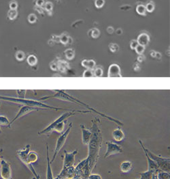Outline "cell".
I'll return each instance as SVG.
<instances>
[{"label": "cell", "instance_id": "obj_1", "mask_svg": "<svg viewBox=\"0 0 170 179\" xmlns=\"http://www.w3.org/2000/svg\"><path fill=\"white\" fill-rule=\"evenodd\" d=\"M100 120L95 118L92 120L93 126L91 128V138L90 140L88 147H89V153H88V161L90 171L92 172L94 168L97 165V163L99 158V152L103 142V135L99 129V124Z\"/></svg>", "mask_w": 170, "mask_h": 179}, {"label": "cell", "instance_id": "obj_2", "mask_svg": "<svg viewBox=\"0 0 170 179\" xmlns=\"http://www.w3.org/2000/svg\"><path fill=\"white\" fill-rule=\"evenodd\" d=\"M30 148L31 146L29 144L26 145V146L23 149L19 150V151H16V155H17L18 157L19 158V159L22 161V163L32 172V174H34V177H36V179H40V176L39 174L37 173L36 170L34 169L33 164L30 163V161L28 159V154L30 152Z\"/></svg>", "mask_w": 170, "mask_h": 179}, {"label": "cell", "instance_id": "obj_3", "mask_svg": "<svg viewBox=\"0 0 170 179\" xmlns=\"http://www.w3.org/2000/svg\"><path fill=\"white\" fill-rule=\"evenodd\" d=\"M76 112H81V113H88L90 112H83V111H70L69 112H65L64 114L61 115L60 117H59L56 120H55L54 122H52L50 125H48L46 128L43 129L42 131H40L38 133L39 135H46V134H50L51 132H52L54 131V128L57 123L61 122V121L66 120L67 118H69V117L74 116L75 114H76Z\"/></svg>", "mask_w": 170, "mask_h": 179}, {"label": "cell", "instance_id": "obj_4", "mask_svg": "<svg viewBox=\"0 0 170 179\" xmlns=\"http://www.w3.org/2000/svg\"><path fill=\"white\" fill-rule=\"evenodd\" d=\"M146 151L147 153L148 154L149 157L154 161L158 166L159 169L163 171L169 172H170V159L169 158H165L161 156L157 155L153 153L150 151H149L148 149L146 148Z\"/></svg>", "mask_w": 170, "mask_h": 179}, {"label": "cell", "instance_id": "obj_5", "mask_svg": "<svg viewBox=\"0 0 170 179\" xmlns=\"http://www.w3.org/2000/svg\"><path fill=\"white\" fill-rule=\"evenodd\" d=\"M72 127H73L72 123H70L69 125L68 128H67L66 130H65L64 132H63L62 134H61L60 136L59 137V138L57 139V141L56 143V146H55V149L54 155H53L52 159H51V161H50L51 163H52V162H54L55 159H56L57 156L58 155L59 153L61 151V149H62V148L63 147V146H64V144H65V142H66L67 138V137H68L69 133H70Z\"/></svg>", "mask_w": 170, "mask_h": 179}, {"label": "cell", "instance_id": "obj_6", "mask_svg": "<svg viewBox=\"0 0 170 179\" xmlns=\"http://www.w3.org/2000/svg\"><path fill=\"white\" fill-rule=\"evenodd\" d=\"M106 144L107 146V150H106V153L104 155L105 159H107V158L112 155H118V154H121L123 153V149H122L121 146L118 145L117 144L113 142H106Z\"/></svg>", "mask_w": 170, "mask_h": 179}, {"label": "cell", "instance_id": "obj_7", "mask_svg": "<svg viewBox=\"0 0 170 179\" xmlns=\"http://www.w3.org/2000/svg\"><path fill=\"white\" fill-rule=\"evenodd\" d=\"M65 157L64 160H63V169L64 168H67L73 166L75 163V157L76 155L78 154V149L75 150L71 153H68L67 151H64Z\"/></svg>", "mask_w": 170, "mask_h": 179}, {"label": "cell", "instance_id": "obj_8", "mask_svg": "<svg viewBox=\"0 0 170 179\" xmlns=\"http://www.w3.org/2000/svg\"><path fill=\"white\" fill-rule=\"evenodd\" d=\"M1 168H0V176L3 179H12V170L10 164L5 160L2 159Z\"/></svg>", "mask_w": 170, "mask_h": 179}, {"label": "cell", "instance_id": "obj_9", "mask_svg": "<svg viewBox=\"0 0 170 179\" xmlns=\"http://www.w3.org/2000/svg\"><path fill=\"white\" fill-rule=\"evenodd\" d=\"M40 110V108H33V107H30V106H27V105H24L22 106L21 108L20 109V110L18 111V112L17 113V114L16 115V116L14 117V118L12 119V121H10V127H11V125L12 123L14 122H15L16 120H18V118H21V117L25 116V115L29 114L31 112H34V111L36 110Z\"/></svg>", "mask_w": 170, "mask_h": 179}, {"label": "cell", "instance_id": "obj_10", "mask_svg": "<svg viewBox=\"0 0 170 179\" xmlns=\"http://www.w3.org/2000/svg\"><path fill=\"white\" fill-rule=\"evenodd\" d=\"M76 174V170L74 166L64 168L61 170V173L57 176L55 179H72Z\"/></svg>", "mask_w": 170, "mask_h": 179}, {"label": "cell", "instance_id": "obj_11", "mask_svg": "<svg viewBox=\"0 0 170 179\" xmlns=\"http://www.w3.org/2000/svg\"><path fill=\"white\" fill-rule=\"evenodd\" d=\"M139 143H140L141 147H142V149H143V151H144V152L145 155H146V157L147 159V161H148V170L155 171V170L159 169L158 166H157L156 163H155V162L153 161V160L151 159L150 157H149L148 154L147 153V152L146 151V147H145V146L144 145V144H143L142 140H139Z\"/></svg>", "mask_w": 170, "mask_h": 179}, {"label": "cell", "instance_id": "obj_12", "mask_svg": "<svg viewBox=\"0 0 170 179\" xmlns=\"http://www.w3.org/2000/svg\"><path fill=\"white\" fill-rule=\"evenodd\" d=\"M80 127L82 131V141H83V144L88 146L91 138V131L86 128L84 125H80Z\"/></svg>", "mask_w": 170, "mask_h": 179}, {"label": "cell", "instance_id": "obj_13", "mask_svg": "<svg viewBox=\"0 0 170 179\" xmlns=\"http://www.w3.org/2000/svg\"><path fill=\"white\" fill-rule=\"evenodd\" d=\"M108 76L110 77H120V69L117 64H112L108 69Z\"/></svg>", "mask_w": 170, "mask_h": 179}, {"label": "cell", "instance_id": "obj_14", "mask_svg": "<svg viewBox=\"0 0 170 179\" xmlns=\"http://www.w3.org/2000/svg\"><path fill=\"white\" fill-rule=\"evenodd\" d=\"M46 161H47V170H46V179H54L51 168V161L49 158L48 145L46 144Z\"/></svg>", "mask_w": 170, "mask_h": 179}, {"label": "cell", "instance_id": "obj_15", "mask_svg": "<svg viewBox=\"0 0 170 179\" xmlns=\"http://www.w3.org/2000/svg\"><path fill=\"white\" fill-rule=\"evenodd\" d=\"M112 138L116 142H121L125 138V133L120 127L112 131Z\"/></svg>", "mask_w": 170, "mask_h": 179}, {"label": "cell", "instance_id": "obj_16", "mask_svg": "<svg viewBox=\"0 0 170 179\" xmlns=\"http://www.w3.org/2000/svg\"><path fill=\"white\" fill-rule=\"evenodd\" d=\"M120 168L122 172L123 173H127L133 169V163L129 161H122L120 165Z\"/></svg>", "mask_w": 170, "mask_h": 179}, {"label": "cell", "instance_id": "obj_17", "mask_svg": "<svg viewBox=\"0 0 170 179\" xmlns=\"http://www.w3.org/2000/svg\"><path fill=\"white\" fill-rule=\"evenodd\" d=\"M149 41H150V37L148 35L146 34H142L138 36L137 42H138V45L145 47L148 44Z\"/></svg>", "mask_w": 170, "mask_h": 179}, {"label": "cell", "instance_id": "obj_18", "mask_svg": "<svg viewBox=\"0 0 170 179\" xmlns=\"http://www.w3.org/2000/svg\"><path fill=\"white\" fill-rule=\"evenodd\" d=\"M157 179H170V174L169 172H165L160 169H157L155 172Z\"/></svg>", "mask_w": 170, "mask_h": 179}, {"label": "cell", "instance_id": "obj_19", "mask_svg": "<svg viewBox=\"0 0 170 179\" xmlns=\"http://www.w3.org/2000/svg\"><path fill=\"white\" fill-rule=\"evenodd\" d=\"M154 172L155 171H153V170H148L146 172L139 174H140V178H138V179H153Z\"/></svg>", "mask_w": 170, "mask_h": 179}, {"label": "cell", "instance_id": "obj_20", "mask_svg": "<svg viewBox=\"0 0 170 179\" xmlns=\"http://www.w3.org/2000/svg\"><path fill=\"white\" fill-rule=\"evenodd\" d=\"M82 65L84 67L86 68V69L91 70L93 69L95 66V62L92 59H85L82 62Z\"/></svg>", "mask_w": 170, "mask_h": 179}, {"label": "cell", "instance_id": "obj_21", "mask_svg": "<svg viewBox=\"0 0 170 179\" xmlns=\"http://www.w3.org/2000/svg\"><path fill=\"white\" fill-rule=\"evenodd\" d=\"M87 165H89V161H88L87 158H86V159H85L82 161L80 162V163L78 164V166H76V167L75 168L76 172L81 171V170H83Z\"/></svg>", "mask_w": 170, "mask_h": 179}, {"label": "cell", "instance_id": "obj_22", "mask_svg": "<svg viewBox=\"0 0 170 179\" xmlns=\"http://www.w3.org/2000/svg\"><path fill=\"white\" fill-rule=\"evenodd\" d=\"M65 123H66V120L61 121V122L57 123V124L55 125V127L54 128V131H57V132H58L59 133H61L63 131H64Z\"/></svg>", "mask_w": 170, "mask_h": 179}, {"label": "cell", "instance_id": "obj_23", "mask_svg": "<svg viewBox=\"0 0 170 179\" xmlns=\"http://www.w3.org/2000/svg\"><path fill=\"white\" fill-rule=\"evenodd\" d=\"M28 159L31 163L33 164L34 163H36L38 159V155L34 151L29 152L28 154Z\"/></svg>", "mask_w": 170, "mask_h": 179}, {"label": "cell", "instance_id": "obj_24", "mask_svg": "<svg viewBox=\"0 0 170 179\" xmlns=\"http://www.w3.org/2000/svg\"><path fill=\"white\" fill-rule=\"evenodd\" d=\"M58 66V69L60 70L61 72H65L67 71V70L68 69V64L66 62L64 61H60L59 62V63L57 64Z\"/></svg>", "mask_w": 170, "mask_h": 179}, {"label": "cell", "instance_id": "obj_25", "mask_svg": "<svg viewBox=\"0 0 170 179\" xmlns=\"http://www.w3.org/2000/svg\"><path fill=\"white\" fill-rule=\"evenodd\" d=\"M0 126L8 127L9 128H11L10 125V121L6 116H0Z\"/></svg>", "mask_w": 170, "mask_h": 179}, {"label": "cell", "instance_id": "obj_26", "mask_svg": "<svg viewBox=\"0 0 170 179\" xmlns=\"http://www.w3.org/2000/svg\"><path fill=\"white\" fill-rule=\"evenodd\" d=\"M17 15H18V12L16 11V10L10 9L8 12V16L10 20H14L16 17H17Z\"/></svg>", "mask_w": 170, "mask_h": 179}, {"label": "cell", "instance_id": "obj_27", "mask_svg": "<svg viewBox=\"0 0 170 179\" xmlns=\"http://www.w3.org/2000/svg\"><path fill=\"white\" fill-rule=\"evenodd\" d=\"M37 62H38L37 57L34 55H31L27 57V63L30 66H31V67L36 65L37 64Z\"/></svg>", "mask_w": 170, "mask_h": 179}, {"label": "cell", "instance_id": "obj_28", "mask_svg": "<svg viewBox=\"0 0 170 179\" xmlns=\"http://www.w3.org/2000/svg\"><path fill=\"white\" fill-rule=\"evenodd\" d=\"M65 56H66V57L68 59H72L73 57H74L75 55L74 51H73L72 49H67V50L65 51Z\"/></svg>", "mask_w": 170, "mask_h": 179}, {"label": "cell", "instance_id": "obj_29", "mask_svg": "<svg viewBox=\"0 0 170 179\" xmlns=\"http://www.w3.org/2000/svg\"><path fill=\"white\" fill-rule=\"evenodd\" d=\"M136 11L140 15H145L146 14V7L143 5H138L136 8Z\"/></svg>", "mask_w": 170, "mask_h": 179}, {"label": "cell", "instance_id": "obj_30", "mask_svg": "<svg viewBox=\"0 0 170 179\" xmlns=\"http://www.w3.org/2000/svg\"><path fill=\"white\" fill-rule=\"evenodd\" d=\"M24 57H25V55H24V52H22V51H19L16 53V58L17 59L18 61H22L24 59Z\"/></svg>", "mask_w": 170, "mask_h": 179}, {"label": "cell", "instance_id": "obj_31", "mask_svg": "<svg viewBox=\"0 0 170 179\" xmlns=\"http://www.w3.org/2000/svg\"><path fill=\"white\" fill-rule=\"evenodd\" d=\"M103 75V70L101 68H97L93 72V76L95 77H101Z\"/></svg>", "mask_w": 170, "mask_h": 179}, {"label": "cell", "instance_id": "obj_32", "mask_svg": "<svg viewBox=\"0 0 170 179\" xmlns=\"http://www.w3.org/2000/svg\"><path fill=\"white\" fill-rule=\"evenodd\" d=\"M69 39V38L67 36L66 34H63L60 36V41H61V42L63 45H66L67 43L68 42Z\"/></svg>", "mask_w": 170, "mask_h": 179}, {"label": "cell", "instance_id": "obj_33", "mask_svg": "<svg viewBox=\"0 0 170 179\" xmlns=\"http://www.w3.org/2000/svg\"><path fill=\"white\" fill-rule=\"evenodd\" d=\"M91 36L93 37V38H97L99 37V34H100V32L99 30H97V29L94 28L93 30H91Z\"/></svg>", "mask_w": 170, "mask_h": 179}, {"label": "cell", "instance_id": "obj_34", "mask_svg": "<svg viewBox=\"0 0 170 179\" xmlns=\"http://www.w3.org/2000/svg\"><path fill=\"white\" fill-rule=\"evenodd\" d=\"M37 20V16L34 14H30L28 16V21L30 23H34Z\"/></svg>", "mask_w": 170, "mask_h": 179}, {"label": "cell", "instance_id": "obj_35", "mask_svg": "<svg viewBox=\"0 0 170 179\" xmlns=\"http://www.w3.org/2000/svg\"><path fill=\"white\" fill-rule=\"evenodd\" d=\"M135 49H136V51L137 53H138V54L141 55L144 51L145 47L144 46H142V45H138V46L136 47V48Z\"/></svg>", "mask_w": 170, "mask_h": 179}, {"label": "cell", "instance_id": "obj_36", "mask_svg": "<svg viewBox=\"0 0 170 179\" xmlns=\"http://www.w3.org/2000/svg\"><path fill=\"white\" fill-rule=\"evenodd\" d=\"M93 73L92 72L91 70L89 69H87V71H85L83 73L84 77H93Z\"/></svg>", "mask_w": 170, "mask_h": 179}, {"label": "cell", "instance_id": "obj_37", "mask_svg": "<svg viewBox=\"0 0 170 179\" xmlns=\"http://www.w3.org/2000/svg\"><path fill=\"white\" fill-rule=\"evenodd\" d=\"M53 5L51 2H46V4H45V9H46V11L48 12H51L52 10Z\"/></svg>", "mask_w": 170, "mask_h": 179}, {"label": "cell", "instance_id": "obj_38", "mask_svg": "<svg viewBox=\"0 0 170 179\" xmlns=\"http://www.w3.org/2000/svg\"><path fill=\"white\" fill-rule=\"evenodd\" d=\"M104 0H95V6L97 8H101L104 6Z\"/></svg>", "mask_w": 170, "mask_h": 179}, {"label": "cell", "instance_id": "obj_39", "mask_svg": "<svg viewBox=\"0 0 170 179\" xmlns=\"http://www.w3.org/2000/svg\"><path fill=\"white\" fill-rule=\"evenodd\" d=\"M155 9V6L153 3H149L146 5V10L149 12H152Z\"/></svg>", "mask_w": 170, "mask_h": 179}, {"label": "cell", "instance_id": "obj_40", "mask_svg": "<svg viewBox=\"0 0 170 179\" xmlns=\"http://www.w3.org/2000/svg\"><path fill=\"white\" fill-rule=\"evenodd\" d=\"M110 50L112 52H116V51H118V46L116 44H114V43H112V44H110V45L109 46Z\"/></svg>", "mask_w": 170, "mask_h": 179}, {"label": "cell", "instance_id": "obj_41", "mask_svg": "<svg viewBox=\"0 0 170 179\" xmlns=\"http://www.w3.org/2000/svg\"><path fill=\"white\" fill-rule=\"evenodd\" d=\"M87 179H102L101 176L99 174H91L89 176Z\"/></svg>", "mask_w": 170, "mask_h": 179}, {"label": "cell", "instance_id": "obj_42", "mask_svg": "<svg viewBox=\"0 0 170 179\" xmlns=\"http://www.w3.org/2000/svg\"><path fill=\"white\" fill-rule=\"evenodd\" d=\"M18 7V4L16 3V1H12L10 3V9H14V10H16V8Z\"/></svg>", "mask_w": 170, "mask_h": 179}, {"label": "cell", "instance_id": "obj_43", "mask_svg": "<svg viewBox=\"0 0 170 179\" xmlns=\"http://www.w3.org/2000/svg\"><path fill=\"white\" fill-rule=\"evenodd\" d=\"M138 42H137V40H132V42H131V44H130V46H131V48H132V49H136V47L138 46Z\"/></svg>", "mask_w": 170, "mask_h": 179}, {"label": "cell", "instance_id": "obj_44", "mask_svg": "<svg viewBox=\"0 0 170 179\" xmlns=\"http://www.w3.org/2000/svg\"><path fill=\"white\" fill-rule=\"evenodd\" d=\"M50 69L52 70V71H57L58 69V66H57V64L55 63V62H53L50 64Z\"/></svg>", "mask_w": 170, "mask_h": 179}, {"label": "cell", "instance_id": "obj_45", "mask_svg": "<svg viewBox=\"0 0 170 179\" xmlns=\"http://www.w3.org/2000/svg\"><path fill=\"white\" fill-rule=\"evenodd\" d=\"M45 0H37L36 1V4L38 6H42L44 4Z\"/></svg>", "mask_w": 170, "mask_h": 179}, {"label": "cell", "instance_id": "obj_46", "mask_svg": "<svg viewBox=\"0 0 170 179\" xmlns=\"http://www.w3.org/2000/svg\"><path fill=\"white\" fill-rule=\"evenodd\" d=\"M72 179H83V178L82 177V176L80 175L79 174H77V173H76V174H75V176H73V178H72Z\"/></svg>", "mask_w": 170, "mask_h": 179}, {"label": "cell", "instance_id": "obj_47", "mask_svg": "<svg viewBox=\"0 0 170 179\" xmlns=\"http://www.w3.org/2000/svg\"><path fill=\"white\" fill-rule=\"evenodd\" d=\"M108 33H110V34H112V33L114 32V29L112 27H109V28H108Z\"/></svg>", "mask_w": 170, "mask_h": 179}, {"label": "cell", "instance_id": "obj_48", "mask_svg": "<svg viewBox=\"0 0 170 179\" xmlns=\"http://www.w3.org/2000/svg\"><path fill=\"white\" fill-rule=\"evenodd\" d=\"M144 57L143 56V55H140V56L138 57V60L140 62H143V60H144Z\"/></svg>", "mask_w": 170, "mask_h": 179}, {"label": "cell", "instance_id": "obj_49", "mask_svg": "<svg viewBox=\"0 0 170 179\" xmlns=\"http://www.w3.org/2000/svg\"><path fill=\"white\" fill-rule=\"evenodd\" d=\"M1 161H2L1 158V157H0V166H1Z\"/></svg>", "mask_w": 170, "mask_h": 179}, {"label": "cell", "instance_id": "obj_50", "mask_svg": "<svg viewBox=\"0 0 170 179\" xmlns=\"http://www.w3.org/2000/svg\"><path fill=\"white\" fill-rule=\"evenodd\" d=\"M0 105H1V103H0ZM2 133V131H1V127H0V133Z\"/></svg>", "mask_w": 170, "mask_h": 179}, {"label": "cell", "instance_id": "obj_51", "mask_svg": "<svg viewBox=\"0 0 170 179\" xmlns=\"http://www.w3.org/2000/svg\"><path fill=\"white\" fill-rule=\"evenodd\" d=\"M31 179H36V177H33Z\"/></svg>", "mask_w": 170, "mask_h": 179}]
</instances>
